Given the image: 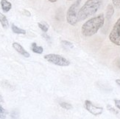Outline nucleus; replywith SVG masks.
Here are the masks:
<instances>
[{
	"instance_id": "obj_17",
	"label": "nucleus",
	"mask_w": 120,
	"mask_h": 119,
	"mask_svg": "<svg viewBox=\"0 0 120 119\" xmlns=\"http://www.w3.org/2000/svg\"><path fill=\"white\" fill-rule=\"evenodd\" d=\"M112 2L116 8L120 9V0H112Z\"/></svg>"
},
{
	"instance_id": "obj_2",
	"label": "nucleus",
	"mask_w": 120,
	"mask_h": 119,
	"mask_svg": "<svg viewBox=\"0 0 120 119\" xmlns=\"http://www.w3.org/2000/svg\"><path fill=\"white\" fill-rule=\"evenodd\" d=\"M102 4V0H88L83 6L78 10V21L86 19L95 14Z\"/></svg>"
},
{
	"instance_id": "obj_6",
	"label": "nucleus",
	"mask_w": 120,
	"mask_h": 119,
	"mask_svg": "<svg viewBox=\"0 0 120 119\" xmlns=\"http://www.w3.org/2000/svg\"><path fill=\"white\" fill-rule=\"evenodd\" d=\"M85 107L88 112L95 116H98V115H101L103 112L102 107L95 106L94 105L92 104V102H91L88 100H86L85 101Z\"/></svg>"
},
{
	"instance_id": "obj_12",
	"label": "nucleus",
	"mask_w": 120,
	"mask_h": 119,
	"mask_svg": "<svg viewBox=\"0 0 120 119\" xmlns=\"http://www.w3.org/2000/svg\"><path fill=\"white\" fill-rule=\"evenodd\" d=\"M113 12H114V10H113V7L111 4H109L108 7H107V11H106V18L108 19L111 18V17L113 15Z\"/></svg>"
},
{
	"instance_id": "obj_1",
	"label": "nucleus",
	"mask_w": 120,
	"mask_h": 119,
	"mask_svg": "<svg viewBox=\"0 0 120 119\" xmlns=\"http://www.w3.org/2000/svg\"><path fill=\"white\" fill-rule=\"evenodd\" d=\"M105 23V17L103 14H100L96 17L89 19L82 26L81 32L86 37H91L95 35L98 30L102 27Z\"/></svg>"
},
{
	"instance_id": "obj_13",
	"label": "nucleus",
	"mask_w": 120,
	"mask_h": 119,
	"mask_svg": "<svg viewBox=\"0 0 120 119\" xmlns=\"http://www.w3.org/2000/svg\"><path fill=\"white\" fill-rule=\"evenodd\" d=\"M38 27L41 28V29L44 32H46L48 31V29H49V25L46 24L45 23H38Z\"/></svg>"
},
{
	"instance_id": "obj_4",
	"label": "nucleus",
	"mask_w": 120,
	"mask_h": 119,
	"mask_svg": "<svg viewBox=\"0 0 120 119\" xmlns=\"http://www.w3.org/2000/svg\"><path fill=\"white\" fill-rule=\"evenodd\" d=\"M44 59L51 63L59 66H68L70 64V62L69 60H67L61 55L56 54H46L44 56Z\"/></svg>"
},
{
	"instance_id": "obj_21",
	"label": "nucleus",
	"mask_w": 120,
	"mask_h": 119,
	"mask_svg": "<svg viewBox=\"0 0 120 119\" xmlns=\"http://www.w3.org/2000/svg\"><path fill=\"white\" fill-rule=\"evenodd\" d=\"M3 101V99H2V96L0 95V102H2Z\"/></svg>"
},
{
	"instance_id": "obj_3",
	"label": "nucleus",
	"mask_w": 120,
	"mask_h": 119,
	"mask_svg": "<svg viewBox=\"0 0 120 119\" xmlns=\"http://www.w3.org/2000/svg\"><path fill=\"white\" fill-rule=\"evenodd\" d=\"M80 3V1H77L72 4L69 10H67V14H66V20L67 22L69 23L71 26H75L77 23L79 22L78 21V6Z\"/></svg>"
},
{
	"instance_id": "obj_9",
	"label": "nucleus",
	"mask_w": 120,
	"mask_h": 119,
	"mask_svg": "<svg viewBox=\"0 0 120 119\" xmlns=\"http://www.w3.org/2000/svg\"><path fill=\"white\" fill-rule=\"evenodd\" d=\"M0 23H1L2 26L4 29H7L9 26V23H8V21L6 16H5L4 15H3L2 13H0Z\"/></svg>"
},
{
	"instance_id": "obj_16",
	"label": "nucleus",
	"mask_w": 120,
	"mask_h": 119,
	"mask_svg": "<svg viewBox=\"0 0 120 119\" xmlns=\"http://www.w3.org/2000/svg\"><path fill=\"white\" fill-rule=\"evenodd\" d=\"M63 44H64L65 46H67L68 48H73V45L71 43L69 42V41H66V40H63L62 41Z\"/></svg>"
},
{
	"instance_id": "obj_5",
	"label": "nucleus",
	"mask_w": 120,
	"mask_h": 119,
	"mask_svg": "<svg viewBox=\"0 0 120 119\" xmlns=\"http://www.w3.org/2000/svg\"><path fill=\"white\" fill-rule=\"evenodd\" d=\"M109 39L116 46H120V18L114 24L109 35Z\"/></svg>"
},
{
	"instance_id": "obj_22",
	"label": "nucleus",
	"mask_w": 120,
	"mask_h": 119,
	"mask_svg": "<svg viewBox=\"0 0 120 119\" xmlns=\"http://www.w3.org/2000/svg\"><path fill=\"white\" fill-rule=\"evenodd\" d=\"M78 1H80L81 2V0H78Z\"/></svg>"
},
{
	"instance_id": "obj_8",
	"label": "nucleus",
	"mask_w": 120,
	"mask_h": 119,
	"mask_svg": "<svg viewBox=\"0 0 120 119\" xmlns=\"http://www.w3.org/2000/svg\"><path fill=\"white\" fill-rule=\"evenodd\" d=\"M1 6L2 10H4V12H8L9 10L11 9L12 4L10 2H9L7 0H2L1 1Z\"/></svg>"
},
{
	"instance_id": "obj_10",
	"label": "nucleus",
	"mask_w": 120,
	"mask_h": 119,
	"mask_svg": "<svg viewBox=\"0 0 120 119\" xmlns=\"http://www.w3.org/2000/svg\"><path fill=\"white\" fill-rule=\"evenodd\" d=\"M31 49H32V51L35 53L37 54H42L44 51V49L41 46H37L35 43H33L32 46H31Z\"/></svg>"
},
{
	"instance_id": "obj_14",
	"label": "nucleus",
	"mask_w": 120,
	"mask_h": 119,
	"mask_svg": "<svg viewBox=\"0 0 120 119\" xmlns=\"http://www.w3.org/2000/svg\"><path fill=\"white\" fill-rule=\"evenodd\" d=\"M60 105L64 108L65 110H71L72 109V105L69 104V103H66V102H60Z\"/></svg>"
},
{
	"instance_id": "obj_18",
	"label": "nucleus",
	"mask_w": 120,
	"mask_h": 119,
	"mask_svg": "<svg viewBox=\"0 0 120 119\" xmlns=\"http://www.w3.org/2000/svg\"><path fill=\"white\" fill-rule=\"evenodd\" d=\"M114 103H115L116 107L120 110V100H114Z\"/></svg>"
},
{
	"instance_id": "obj_11",
	"label": "nucleus",
	"mask_w": 120,
	"mask_h": 119,
	"mask_svg": "<svg viewBox=\"0 0 120 119\" xmlns=\"http://www.w3.org/2000/svg\"><path fill=\"white\" fill-rule=\"evenodd\" d=\"M11 28H12L13 32L14 33H15V34H23V35H25L26 34V31L24 29L19 28L17 26H15L14 24H13L11 25Z\"/></svg>"
},
{
	"instance_id": "obj_19",
	"label": "nucleus",
	"mask_w": 120,
	"mask_h": 119,
	"mask_svg": "<svg viewBox=\"0 0 120 119\" xmlns=\"http://www.w3.org/2000/svg\"><path fill=\"white\" fill-rule=\"evenodd\" d=\"M116 84L120 87V79H116Z\"/></svg>"
},
{
	"instance_id": "obj_7",
	"label": "nucleus",
	"mask_w": 120,
	"mask_h": 119,
	"mask_svg": "<svg viewBox=\"0 0 120 119\" xmlns=\"http://www.w3.org/2000/svg\"><path fill=\"white\" fill-rule=\"evenodd\" d=\"M13 47L14 48V49L15 51H17L19 54H21L22 55H23L24 57H26V58H30V53H28L27 51H26L22 46H21L19 43H13Z\"/></svg>"
},
{
	"instance_id": "obj_20",
	"label": "nucleus",
	"mask_w": 120,
	"mask_h": 119,
	"mask_svg": "<svg viewBox=\"0 0 120 119\" xmlns=\"http://www.w3.org/2000/svg\"><path fill=\"white\" fill-rule=\"evenodd\" d=\"M49 2H57L58 0H48Z\"/></svg>"
},
{
	"instance_id": "obj_15",
	"label": "nucleus",
	"mask_w": 120,
	"mask_h": 119,
	"mask_svg": "<svg viewBox=\"0 0 120 119\" xmlns=\"http://www.w3.org/2000/svg\"><path fill=\"white\" fill-rule=\"evenodd\" d=\"M7 114V112L4 108L0 105V118H5V115Z\"/></svg>"
}]
</instances>
